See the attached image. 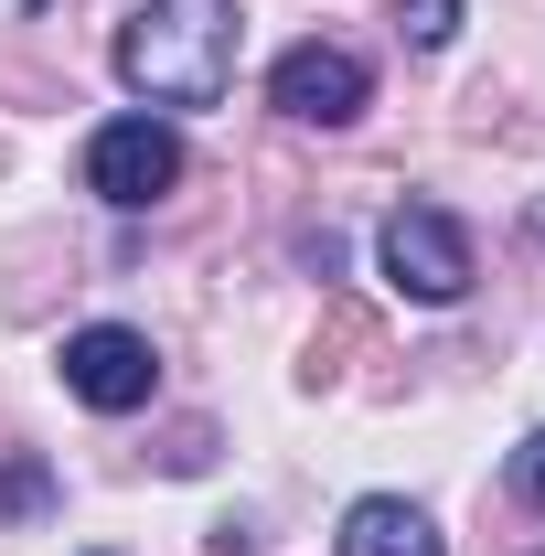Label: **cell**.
Wrapping results in <instances>:
<instances>
[{"label": "cell", "mask_w": 545, "mask_h": 556, "mask_svg": "<svg viewBox=\"0 0 545 556\" xmlns=\"http://www.w3.org/2000/svg\"><path fill=\"white\" fill-rule=\"evenodd\" d=\"M332 556H449V546H439V525L417 514L407 492H364V503L342 514Z\"/></svg>", "instance_id": "obj_6"}, {"label": "cell", "mask_w": 545, "mask_h": 556, "mask_svg": "<svg viewBox=\"0 0 545 556\" xmlns=\"http://www.w3.org/2000/svg\"><path fill=\"white\" fill-rule=\"evenodd\" d=\"M268 108L289 129H353V118L375 108V65H364L353 43H289L268 65Z\"/></svg>", "instance_id": "obj_3"}, {"label": "cell", "mask_w": 545, "mask_h": 556, "mask_svg": "<svg viewBox=\"0 0 545 556\" xmlns=\"http://www.w3.org/2000/svg\"><path fill=\"white\" fill-rule=\"evenodd\" d=\"M503 482H514V503H535V514H545V428L514 450V460H503Z\"/></svg>", "instance_id": "obj_8"}, {"label": "cell", "mask_w": 545, "mask_h": 556, "mask_svg": "<svg viewBox=\"0 0 545 556\" xmlns=\"http://www.w3.org/2000/svg\"><path fill=\"white\" fill-rule=\"evenodd\" d=\"M246 54V11L236 0H139L118 22V86L139 108H214Z\"/></svg>", "instance_id": "obj_1"}, {"label": "cell", "mask_w": 545, "mask_h": 556, "mask_svg": "<svg viewBox=\"0 0 545 556\" xmlns=\"http://www.w3.org/2000/svg\"><path fill=\"white\" fill-rule=\"evenodd\" d=\"M65 396L97 417H129L161 396V353H150V332H129V321H86V332H65Z\"/></svg>", "instance_id": "obj_5"}, {"label": "cell", "mask_w": 545, "mask_h": 556, "mask_svg": "<svg viewBox=\"0 0 545 556\" xmlns=\"http://www.w3.org/2000/svg\"><path fill=\"white\" fill-rule=\"evenodd\" d=\"M535 236H545V204H535Z\"/></svg>", "instance_id": "obj_10"}, {"label": "cell", "mask_w": 545, "mask_h": 556, "mask_svg": "<svg viewBox=\"0 0 545 556\" xmlns=\"http://www.w3.org/2000/svg\"><path fill=\"white\" fill-rule=\"evenodd\" d=\"M375 268L396 300L417 311H449V300H471V225L439 204H396L385 214V236H375Z\"/></svg>", "instance_id": "obj_2"}, {"label": "cell", "mask_w": 545, "mask_h": 556, "mask_svg": "<svg viewBox=\"0 0 545 556\" xmlns=\"http://www.w3.org/2000/svg\"><path fill=\"white\" fill-rule=\"evenodd\" d=\"M182 182V129L161 118V108H139V118H107V129L86 139V193H107L118 214L161 204Z\"/></svg>", "instance_id": "obj_4"}, {"label": "cell", "mask_w": 545, "mask_h": 556, "mask_svg": "<svg viewBox=\"0 0 545 556\" xmlns=\"http://www.w3.org/2000/svg\"><path fill=\"white\" fill-rule=\"evenodd\" d=\"M33 503H43V460H11L0 471V514H33Z\"/></svg>", "instance_id": "obj_9"}, {"label": "cell", "mask_w": 545, "mask_h": 556, "mask_svg": "<svg viewBox=\"0 0 545 556\" xmlns=\"http://www.w3.org/2000/svg\"><path fill=\"white\" fill-rule=\"evenodd\" d=\"M396 22H407V43H428V54H439V43L460 33V0H407Z\"/></svg>", "instance_id": "obj_7"}]
</instances>
